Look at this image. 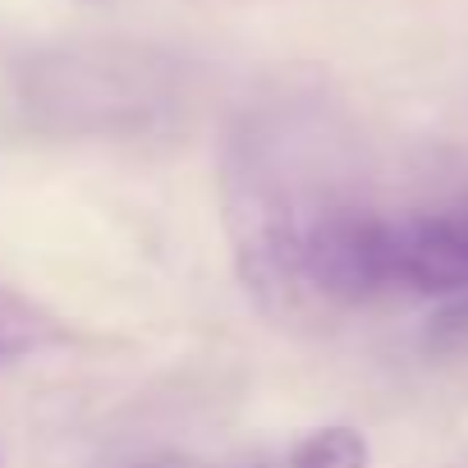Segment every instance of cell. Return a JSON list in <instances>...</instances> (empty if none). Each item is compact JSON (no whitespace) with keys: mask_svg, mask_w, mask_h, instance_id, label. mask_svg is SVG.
<instances>
[{"mask_svg":"<svg viewBox=\"0 0 468 468\" xmlns=\"http://www.w3.org/2000/svg\"><path fill=\"white\" fill-rule=\"evenodd\" d=\"M234 262L267 313L294 308V276L313 229L345 202L326 184V161L290 120H249L234 133L220 175Z\"/></svg>","mask_w":468,"mask_h":468,"instance_id":"1","label":"cell"},{"mask_svg":"<svg viewBox=\"0 0 468 468\" xmlns=\"http://www.w3.org/2000/svg\"><path fill=\"white\" fill-rule=\"evenodd\" d=\"M60 345V322L51 313H42L33 299L15 294L0 285V372Z\"/></svg>","mask_w":468,"mask_h":468,"instance_id":"2","label":"cell"},{"mask_svg":"<svg viewBox=\"0 0 468 468\" xmlns=\"http://www.w3.org/2000/svg\"><path fill=\"white\" fill-rule=\"evenodd\" d=\"M276 468H367V441L354 427H317L294 450L276 454Z\"/></svg>","mask_w":468,"mask_h":468,"instance_id":"3","label":"cell"}]
</instances>
